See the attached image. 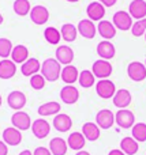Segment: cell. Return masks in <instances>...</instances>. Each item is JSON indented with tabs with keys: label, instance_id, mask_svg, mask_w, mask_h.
Returning a JSON list of instances; mask_svg holds the SVG:
<instances>
[{
	"label": "cell",
	"instance_id": "cell-1",
	"mask_svg": "<svg viewBox=\"0 0 146 155\" xmlns=\"http://www.w3.org/2000/svg\"><path fill=\"white\" fill-rule=\"evenodd\" d=\"M41 74L48 82H56L62 75V64L56 59H46L41 64Z\"/></svg>",
	"mask_w": 146,
	"mask_h": 155
},
{
	"label": "cell",
	"instance_id": "cell-2",
	"mask_svg": "<svg viewBox=\"0 0 146 155\" xmlns=\"http://www.w3.org/2000/svg\"><path fill=\"white\" fill-rule=\"evenodd\" d=\"M96 93H97V95L103 99L114 98L115 93H116L115 83L109 79H100L97 82V84H96Z\"/></svg>",
	"mask_w": 146,
	"mask_h": 155
},
{
	"label": "cell",
	"instance_id": "cell-3",
	"mask_svg": "<svg viewBox=\"0 0 146 155\" xmlns=\"http://www.w3.org/2000/svg\"><path fill=\"white\" fill-rule=\"evenodd\" d=\"M112 23L115 25V27L122 31H127L133 27V16L130 15V12L126 11H117L115 12L114 18H112Z\"/></svg>",
	"mask_w": 146,
	"mask_h": 155
},
{
	"label": "cell",
	"instance_id": "cell-4",
	"mask_svg": "<svg viewBox=\"0 0 146 155\" xmlns=\"http://www.w3.org/2000/svg\"><path fill=\"white\" fill-rule=\"evenodd\" d=\"M115 123L123 129L133 128L134 123H135V116L131 110L127 109H120L117 110V113L115 114Z\"/></svg>",
	"mask_w": 146,
	"mask_h": 155
},
{
	"label": "cell",
	"instance_id": "cell-5",
	"mask_svg": "<svg viewBox=\"0 0 146 155\" xmlns=\"http://www.w3.org/2000/svg\"><path fill=\"white\" fill-rule=\"evenodd\" d=\"M92 72L94 74V76L98 78V79H107V78H109L112 74V65L108 60L100 59L93 63Z\"/></svg>",
	"mask_w": 146,
	"mask_h": 155
},
{
	"label": "cell",
	"instance_id": "cell-6",
	"mask_svg": "<svg viewBox=\"0 0 146 155\" xmlns=\"http://www.w3.org/2000/svg\"><path fill=\"white\" fill-rule=\"evenodd\" d=\"M127 75L134 82H142L146 79V65L141 61H133L127 67Z\"/></svg>",
	"mask_w": 146,
	"mask_h": 155
},
{
	"label": "cell",
	"instance_id": "cell-7",
	"mask_svg": "<svg viewBox=\"0 0 146 155\" xmlns=\"http://www.w3.org/2000/svg\"><path fill=\"white\" fill-rule=\"evenodd\" d=\"M11 123H12V127H15L19 131H27L33 124L30 120V116L22 110H18L11 116Z\"/></svg>",
	"mask_w": 146,
	"mask_h": 155
},
{
	"label": "cell",
	"instance_id": "cell-8",
	"mask_svg": "<svg viewBox=\"0 0 146 155\" xmlns=\"http://www.w3.org/2000/svg\"><path fill=\"white\" fill-rule=\"evenodd\" d=\"M96 124L101 129H109L115 124V114L109 109H103L96 114Z\"/></svg>",
	"mask_w": 146,
	"mask_h": 155
},
{
	"label": "cell",
	"instance_id": "cell-9",
	"mask_svg": "<svg viewBox=\"0 0 146 155\" xmlns=\"http://www.w3.org/2000/svg\"><path fill=\"white\" fill-rule=\"evenodd\" d=\"M32 132L37 139H45L51 132V125L44 118H37L32 124Z\"/></svg>",
	"mask_w": 146,
	"mask_h": 155
},
{
	"label": "cell",
	"instance_id": "cell-10",
	"mask_svg": "<svg viewBox=\"0 0 146 155\" xmlns=\"http://www.w3.org/2000/svg\"><path fill=\"white\" fill-rule=\"evenodd\" d=\"M30 19H32L33 23L36 25H44L48 22L49 19V11L46 7L44 5H34V7L30 10Z\"/></svg>",
	"mask_w": 146,
	"mask_h": 155
},
{
	"label": "cell",
	"instance_id": "cell-11",
	"mask_svg": "<svg viewBox=\"0 0 146 155\" xmlns=\"http://www.w3.org/2000/svg\"><path fill=\"white\" fill-rule=\"evenodd\" d=\"M60 99L67 105H74L79 99V91L75 86L67 84L60 90Z\"/></svg>",
	"mask_w": 146,
	"mask_h": 155
},
{
	"label": "cell",
	"instance_id": "cell-12",
	"mask_svg": "<svg viewBox=\"0 0 146 155\" xmlns=\"http://www.w3.org/2000/svg\"><path fill=\"white\" fill-rule=\"evenodd\" d=\"M7 104L11 109L14 110H21L25 107L26 105V95H25L22 91H11L7 97Z\"/></svg>",
	"mask_w": 146,
	"mask_h": 155
},
{
	"label": "cell",
	"instance_id": "cell-13",
	"mask_svg": "<svg viewBox=\"0 0 146 155\" xmlns=\"http://www.w3.org/2000/svg\"><path fill=\"white\" fill-rule=\"evenodd\" d=\"M78 33L83 38L92 40V38L96 37L97 27H96V25L93 23L92 19H82V21L78 23Z\"/></svg>",
	"mask_w": 146,
	"mask_h": 155
},
{
	"label": "cell",
	"instance_id": "cell-14",
	"mask_svg": "<svg viewBox=\"0 0 146 155\" xmlns=\"http://www.w3.org/2000/svg\"><path fill=\"white\" fill-rule=\"evenodd\" d=\"M86 14L89 19H92L93 22L103 21L104 15H105V5H103L100 2H93L87 5Z\"/></svg>",
	"mask_w": 146,
	"mask_h": 155
},
{
	"label": "cell",
	"instance_id": "cell-15",
	"mask_svg": "<svg viewBox=\"0 0 146 155\" xmlns=\"http://www.w3.org/2000/svg\"><path fill=\"white\" fill-rule=\"evenodd\" d=\"M3 142L7 143V146H18L22 142V134L19 129H16L15 127H10V128H5L3 132Z\"/></svg>",
	"mask_w": 146,
	"mask_h": 155
},
{
	"label": "cell",
	"instance_id": "cell-16",
	"mask_svg": "<svg viewBox=\"0 0 146 155\" xmlns=\"http://www.w3.org/2000/svg\"><path fill=\"white\" fill-rule=\"evenodd\" d=\"M112 99H114V105L116 107H119V109H126V107L131 104V99L133 98H131V94L128 90L120 88V90H117L116 93H115Z\"/></svg>",
	"mask_w": 146,
	"mask_h": 155
},
{
	"label": "cell",
	"instance_id": "cell-17",
	"mask_svg": "<svg viewBox=\"0 0 146 155\" xmlns=\"http://www.w3.org/2000/svg\"><path fill=\"white\" fill-rule=\"evenodd\" d=\"M97 53L101 59L104 60H111L115 57V53H116V49H115L114 44L108 40L101 41L97 45Z\"/></svg>",
	"mask_w": 146,
	"mask_h": 155
},
{
	"label": "cell",
	"instance_id": "cell-18",
	"mask_svg": "<svg viewBox=\"0 0 146 155\" xmlns=\"http://www.w3.org/2000/svg\"><path fill=\"white\" fill-rule=\"evenodd\" d=\"M55 54H56V60L60 64L68 65V64H71L74 60V51L68 45H60L59 48L56 49V53Z\"/></svg>",
	"mask_w": 146,
	"mask_h": 155
},
{
	"label": "cell",
	"instance_id": "cell-19",
	"mask_svg": "<svg viewBox=\"0 0 146 155\" xmlns=\"http://www.w3.org/2000/svg\"><path fill=\"white\" fill-rule=\"evenodd\" d=\"M73 127V120L70 116L64 114V113H59L55 116L53 118V128L59 132H67Z\"/></svg>",
	"mask_w": 146,
	"mask_h": 155
},
{
	"label": "cell",
	"instance_id": "cell-20",
	"mask_svg": "<svg viewBox=\"0 0 146 155\" xmlns=\"http://www.w3.org/2000/svg\"><path fill=\"white\" fill-rule=\"evenodd\" d=\"M128 12L137 21L144 19L146 16V2L145 0H133L128 5Z\"/></svg>",
	"mask_w": 146,
	"mask_h": 155
},
{
	"label": "cell",
	"instance_id": "cell-21",
	"mask_svg": "<svg viewBox=\"0 0 146 155\" xmlns=\"http://www.w3.org/2000/svg\"><path fill=\"white\" fill-rule=\"evenodd\" d=\"M38 71H41V63L34 57H29L21 67V72L25 76H33L38 74Z\"/></svg>",
	"mask_w": 146,
	"mask_h": 155
},
{
	"label": "cell",
	"instance_id": "cell-22",
	"mask_svg": "<svg viewBox=\"0 0 146 155\" xmlns=\"http://www.w3.org/2000/svg\"><path fill=\"white\" fill-rule=\"evenodd\" d=\"M97 31L100 33V35L104 40L109 41L116 35V27L109 21H100V23H98V26H97Z\"/></svg>",
	"mask_w": 146,
	"mask_h": 155
},
{
	"label": "cell",
	"instance_id": "cell-23",
	"mask_svg": "<svg viewBox=\"0 0 146 155\" xmlns=\"http://www.w3.org/2000/svg\"><path fill=\"white\" fill-rule=\"evenodd\" d=\"M67 144L71 150L81 151L86 144V137L83 136L82 132H73V134H70V136L67 139Z\"/></svg>",
	"mask_w": 146,
	"mask_h": 155
},
{
	"label": "cell",
	"instance_id": "cell-24",
	"mask_svg": "<svg viewBox=\"0 0 146 155\" xmlns=\"http://www.w3.org/2000/svg\"><path fill=\"white\" fill-rule=\"evenodd\" d=\"M16 74V65L12 60L3 59L0 61V79H11Z\"/></svg>",
	"mask_w": 146,
	"mask_h": 155
},
{
	"label": "cell",
	"instance_id": "cell-25",
	"mask_svg": "<svg viewBox=\"0 0 146 155\" xmlns=\"http://www.w3.org/2000/svg\"><path fill=\"white\" fill-rule=\"evenodd\" d=\"M82 134L89 142H96L100 137V127L96 123H85L82 125Z\"/></svg>",
	"mask_w": 146,
	"mask_h": 155
},
{
	"label": "cell",
	"instance_id": "cell-26",
	"mask_svg": "<svg viewBox=\"0 0 146 155\" xmlns=\"http://www.w3.org/2000/svg\"><path fill=\"white\" fill-rule=\"evenodd\" d=\"M120 150L126 155H135L139 150V144L133 136H127L123 137L122 142H120Z\"/></svg>",
	"mask_w": 146,
	"mask_h": 155
},
{
	"label": "cell",
	"instance_id": "cell-27",
	"mask_svg": "<svg viewBox=\"0 0 146 155\" xmlns=\"http://www.w3.org/2000/svg\"><path fill=\"white\" fill-rule=\"evenodd\" d=\"M62 110V106H60L59 102H46V104H42L41 106H38V114L42 116V117H46V116H56L59 114V112Z\"/></svg>",
	"mask_w": 146,
	"mask_h": 155
},
{
	"label": "cell",
	"instance_id": "cell-28",
	"mask_svg": "<svg viewBox=\"0 0 146 155\" xmlns=\"http://www.w3.org/2000/svg\"><path fill=\"white\" fill-rule=\"evenodd\" d=\"M60 78H62V80L66 83V84H73V83H75L76 80H78L79 72H78L75 65L68 64L62 70V75H60Z\"/></svg>",
	"mask_w": 146,
	"mask_h": 155
},
{
	"label": "cell",
	"instance_id": "cell-29",
	"mask_svg": "<svg viewBox=\"0 0 146 155\" xmlns=\"http://www.w3.org/2000/svg\"><path fill=\"white\" fill-rule=\"evenodd\" d=\"M27 59H29V49L25 45L14 46L12 52H11V60L15 64H23Z\"/></svg>",
	"mask_w": 146,
	"mask_h": 155
},
{
	"label": "cell",
	"instance_id": "cell-30",
	"mask_svg": "<svg viewBox=\"0 0 146 155\" xmlns=\"http://www.w3.org/2000/svg\"><path fill=\"white\" fill-rule=\"evenodd\" d=\"M67 147L68 144L63 137H53L49 142V150H51L52 155H66Z\"/></svg>",
	"mask_w": 146,
	"mask_h": 155
},
{
	"label": "cell",
	"instance_id": "cell-31",
	"mask_svg": "<svg viewBox=\"0 0 146 155\" xmlns=\"http://www.w3.org/2000/svg\"><path fill=\"white\" fill-rule=\"evenodd\" d=\"M62 33V38L66 42H73L76 40V35H78V27H75L73 23H64L60 29Z\"/></svg>",
	"mask_w": 146,
	"mask_h": 155
},
{
	"label": "cell",
	"instance_id": "cell-32",
	"mask_svg": "<svg viewBox=\"0 0 146 155\" xmlns=\"http://www.w3.org/2000/svg\"><path fill=\"white\" fill-rule=\"evenodd\" d=\"M44 38L46 40V42H49L51 45H57L62 40V33L56 29V27H46L44 30Z\"/></svg>",
	"mask_w": 146,
	"mask_h": 155
},
{
	"label": "cell",
	"instance_id": "cell-33",
	"mask_svg": "<svg viewBox=\"0 0 146 155\" xmlns=\"http://www.w3.org/2000/svg\"><path fill=\"white\" fill-rule=\"evenodd\" d=\"M78 82H79V84H81L82 87L89 88V87H92V86L96 83V76H94V74H93L92 71L83 70V71H81V72H79Z\"/></svg>",
	"mask_w": 146,
	"mask_h": 155
},
{
	"label": "cell",
	"instance_id": "cell-34",
	"mask_svg": "<svg viewBox=\"0 0 146 155\" xmlns=\"http://www.w3.org/2000/svg\"><path fill=\"white\" fill-rule=\"evenodd\" d=\"M12 8L16 15H19V16L27 15V14H30V10H32L29 0H15Z\"/></svg>",
	"mask_w": 146,
	"mask_h": 155
},
{
	"label": "cell",
	"instance_id": "cell-35",
	"mask_svg": "<svg viewBox=\"0 0 146 155\" xmlns=\"http://www.w3.org/2000/svg\"><path fill=\"white\" fill-rule=\"evenodd\" d=\"M133 137L138 143L146 142V124L145 123H137L133 127Z\"/></svg>",
	"mask_w": 146,
	"mask_h": 155
},
{
	"label": "cell",
	"instance_id": "cell-36",
	"mask_svg": "<svg viewBox=\"0 0 146 155\" xmlns=\"http://www.w3.org/2000/svg\"><path fill=\"white\" fill-rule=\"evenodd\" d=\"M12 49H14L12 42L8 38H0V57H3V59L10 57Z\"/></svg>",
	"mask_w": 146,
	"mask_h": 155
},
{
	"label": "cell",
	"instance_id": "cell-37",
	"mask_svg": "<svg viewBox=\"0 0 146 155\" xmlns=\"http://www.w3.org/2000/svg\"><path fill=\"white\" fill-rule=\"evenodd\" d=\"M131 33H133L134 37H141V35H144L146 33V18L138 19L135 23H133Z\"/></svg>",
	"mask_w": 146,
	"mask_h": 155
},
{
	"label": "cell",
	"instance_id": "cell-38",
	"mask_svg": "<svg viewBox=\"0 0 146 155\" xmlns=\"http://www.w3.org/2000/svg\"><path fill=\"white\" fill-rule=\"evenodd\" d=\"M45 78L42 76V74H36V75L30 76V86L34 90H41L45 86Z\"/></svg>",
	"mask_w": 146,
	"mask_h": 155
},
{
	"label": "cell",
	"instance_id": "cell-39",
	"mask_svg": "<svg viewBox=\"0 0 146 155\" xmlns=\"http://www.w3.org/2000/svg\"><path fill=\"white\" fill-rule=\"evenodd\" d=\"M33 155H52L51 150L46 147H37L33 151Z\"/></svg>",
	"mask_w": 146,
	"mask_h": 155
},
{
	"label": "cell",
	"instance_id": "cell-40",
	"mask_svg": "<svg viewBox=\"0 0 146 155\" xmlns=\"http://www.w3.org/2000/svg\"><path fill=\"white\" fill-rule=\"evenodd\" d=\"M8 154V146L5 142L0 140V155H7Z\"/></svg>",
	"mask_w": 146,
	"mask_h": 155
},
{
	"label": "cell",
	"instance_id": "cell-41",
	"mask_svg": "<svg viewBox=\"0 0 146 155\" xmlns=\"http://www.w3.org/2000/svg\"><path fill=\"white\" fill-rule=\"evenodd\" d=\"M98 2H100L103 5H105V7H112V5L116 4L117 0H98Z\"/></svg>",
	"mask_w": 146,
	"mask_h": 155
},
{
	"label": "cell",
	"instance_id": "cell-42",
	"mask_svg": "<svg viewBox=\"0 0 146 155\" xmlns=\"http://www.w3.org/2000/svg\"><path fill=\"white\" fill-rule=\"evenodd\" d=\"M108 155H126V154L123 153L122 150H117V148H115V150H111V151H109Z\"/></svg>",
	"mask_w": 146,
	"mask_h": 155
},
{
	"label": "cell",
	"instance_id": "cell-43",
	"mask_svg": "<svg viewBox=\"0 0 146 155\" xmlns=\"http://www.w3.org/2000/svg\"><path fill=\"white\" fill-rule=\"evenodd\" d=\"M19 155H33V153L32 151H29V150H23V151L19 153Z\"/></svg>",
	"mask_w": 146,
	"mask_h": 155
},
{
	"label": "cell",
	"instance_id": "cell-44",
	"mask_svg": "<svg viewBox=\"0 0 146 155\" xmlns=\"http://www.w3.org/2000/svg\"><path fill=\"white\" fill-rule=\"evenodd\" d=\"M75 155H90V154L87 153V151H83V150H81V151H78V153H76Z\"/></svg>",
	"mask_w": 146,
	"mask_h": 155
},
{
	"label": "cell",
	"instance_id": "cell-45",
	"mask_svg": "<svg viewBox=\"0 0 146 155\" xmlns=\"http://www.w3.org/2000/svg\"><path fill=\"white\" fill-rule=\"evenodd\" d=\"M3 21H4V18H3V15H2V14H0V25L3 23Z\"/></svg>",
	"mask_w": 146,
	"mask_h": 155
},
{
	"label": "cell",
	"instance_id": "cell-46",
	"mask_svg": "<svg viewBox=\"0 0 146 155\" xmlns=\"http://www.w3.org/2000/svg\"><path fill=\"white\" fill-rule=\"evenodd\" d=\"M67 2H70V3H76V2H79V0H67Z\"/></svg>",
	"mask_w": 146,
	"mask_h": 155
},
{
	"label": "cell",
	"instance_id": "cell-47",
	"mask_svg": "<svg viewBox=\"0 0 146 155\" xmlns=\"http://www.w3.org/2000/svg\"><path fill=\"white\" fill-rule=\"evenodd\" d=\"M2 102H3V101H2V95H0V106H2Z\"/></svg>",
	"mask_w": 146,
	"mask_h": 155
},
{
	"label": "cell",
	"instance_id": "cell-48",
	"mask_svg": "<svg viewBox=\"0 0 146 155\" xmlns=\"http://www.w3.org/2000/svg\"><path fill=\"white\" fill-rule=\"evenodd\" d=\"M145 40H146V33H145Z\"/></svg>",
	"mask_w": 146,
	"mask_h": 155
},
{
	"label": "cell",
	"instance_id": "cell-49",
	"mask_svg": "<svg viewBox=\"0 0 146 155\" xmlns=\"http://www.w3.org/2000/svg\"><path fill=\"white\" fill-rule=\"evenodd\" d=\"M145 65H146V60H145Z\"/></svg>",
	"mask_w": 146,
	"mask_h": 155
}]
</instances>
